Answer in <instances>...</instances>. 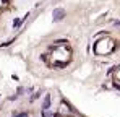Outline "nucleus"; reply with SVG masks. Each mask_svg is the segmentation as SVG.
<instances>
[{
  "label": "nucleus",
  "instance_id": "1",
  "mask_svg": "<svg viewBox=\"0 0 120 117\" xmlns=\"http://www.w3.org/2000/svg\"><path fill=\"white\" fill-rule=\"evenodd\" d=\"M71 57V49L68 47L67 42H62V46L59 44H54L50 47V62L57 67H63L65 63L70 62Z\"/></svg>",
  "mask_w": 120,
  "mask_h": 117
},
{
  "label": "nucleus",
  "instance_id": "2",
  "mask_svg": "<svg viewBox=\"0 0 120 117\" xmlns=\"http://www.w3.org/2000/svg\"><path fill=\"white\" fill-rule=\"evenodd\" d=\"M114 51H115V42H114V39L109 38V36H102L94 44V52L98 55H109Z\"/></svg>",
  "mask_w": 120,
  "mask_h": 117
},
{
  "label": "nucleus",
  "instance_id": "3",
  "mask_svg": "<svg viewBox=\"0 0 120 117\" xmlns=\"http://www.w3.org/2000/svg\"><path fill=\"white\" fill-rule=\"evenodd\" d=\"M63 16H65V10L63 8H55L54 13H52L54 21H60V20H63Z\"/></svg>",
  "mask_w": 120,
  "mask_h": 117
},
{
  "label": "nucleus",
  "instance_id": "4",
  "mask_svg": "<svg viewBox=\"0 0 120 117\" xmlns=\"http://www.w3.org/2000/svg\"><path fill=\"white\" fill-rule=\"evenodd\" d=\"M49 107H50V96L47 94V96L44 98V104H42V109H44V111H49Z\"/></svg>",
  "mask_w": 120,
  "mask_h": 117
},
{
  "label": "nucleus",
  "instance_id": "5",
  "mask_svg": "<svg viewBox=\"0 0 120 117\" xmlns=\"http://www.w3.org/2000/svg\"><path fill=\"white\" fill-rule=\"evenodd\" d=\"M21 23H23V20H21V18H16V20H15V23H13V26H15V28H20Z\"/></svg>",
  "mask_w": 120,
  "mask_h": 117
},
{
  "label": "nucleus",
  "instance_id": "6",
  "mask_svg": "<svg viewBox=\"0 0 120 117\" xmlns=\"http://www.w3.org/2000/svg\"><path fill=\"white\" fill-rule=\"evenodd\" d=\"M13 116L15 117H28V114L26 112H13Z\"/></svg>",
  "mask_w": 120,
  "mask_h": 117
},
{
  "label": "nucleus",
  "instance_id": "7",
  "mask_svg": "<svg viewBox=\"0 0 120 117\" xmlns=\"http://www.w3.org/2000/svg\"><path fill=\"white\" fill-rule=\"evenodd\" d=\"M115 78H117V80L120 81V67L117 68V70H115Z\"/></svg>",
  "mask_w": 120,
  "mask_h": 117
},
{
  "label": "nucleus",
  "instance_id": "8",
  "mask_svg": "<svg viewBox=\"0 0 120 117\" xmlns=\"http://www.w3.org/2000/svg\"><path fill=\"white\" fill-rule=\"evenodd\" d=\"M112 24H114V26H117V28H120V21H119V20H115Z\"/></svg>",
  "mask_w": 120,
  "mask_h": 117
}]
</instances>
